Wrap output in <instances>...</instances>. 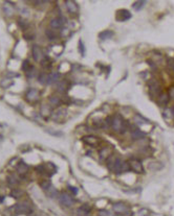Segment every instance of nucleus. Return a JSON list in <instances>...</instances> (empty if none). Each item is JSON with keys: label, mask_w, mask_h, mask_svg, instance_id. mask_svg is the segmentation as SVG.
<instances>
[{"label": "nucleus", "mask_w": 174, "mask_h": 216, "mask_svg": "<svg viewBox=\"0 0 174 216\" xmlns=\"http://www.w3.org/2000/svg\"><path fill=\"white\" fill-rule=\"evenodd\" d=\"M106 165L108 169L112 171V172H114L116 174H121V173L127 172L128 170H130L128 161H124L121 157L113 156V155H111L106 160Z\"/></svg>", "instance_id": "nucleus-1"}, {"label": "nucleus", "mask_w": 174, "mask_h": 216, "mask_svg": "<svg viewBox=\"0 0 174 216\" xmlns=\"http://www.w3.org/2000/svg\"><path fill=\"white\" fill-rule=\"evenodd\" d=\"M129 125H130V124H129L128 122L121 116V115L116 114L112 116L111 126H110V128H111L112 131H114V133L123 135V134L129 128Z\"/></svg>", "instance_id": "nucleus-2"}, {"label": "nucleus", "mask_w": 174, "mask_h": 216, "mask_svg": "<svg viewBox=\"0 0 174 216\" xmlns=\"http://www.w3.org/2000/svg\"><path fill=\"white\" fill-rule=\"evenodd\" d=\"M11 209H13L15 215H32L33 213H34L32 205H30V203L27 201H20V203L16 204V205Z\"/></svg>", "instance_id": "nucleus-3"}, {"label": "nucleus", "mask_w": 174, "mask_h": 216, "mask_svg": "<svg viewBox=\"0 0 174 216\" xmlns=\"http://www.w3.org/2000/svg\"><path fill=\"white\" fill-rule=\"evenodd\" d=\"M148 90L152 98H157V96L162 93V85L157 79H151L148 81Z\"/></svg>", "instance_id": "nucleus-4"}, {"label": "nucleus", "mask_w": 174, "mask_h": 216, "mask_svg": "<svg viewBox=\"0 0 174 216\" xmlns=\"http://www.w3.org/2000/svg\"><path fill=\"white\" fill-rule=\"evenodd\" d=\"M112 210L117 215H132L130 212V208L123 201H117L112 204Z\"/></svg>", "instance_id": "nucleus-5"}, {"label": "nucleus", "mask_w": 174, "mask_h": 216, "mask_svg": "<svg viewBox=\"0 0 174 216\" xmlns=\"http://www.w3.org/2000/svg\"><path fill=\"white\" fill-rule=\"evenodd\" d=\"M82 141L85 143L86 145L90 147H93V148H98L99 146H101L103 143V140L101 139L100 137L95 135H86L84 137H82Z\"/></svg>", "instance_id": "nucleus-6"}, {"label": "nucleus", "mask_w": 174, "mask_h": 216, "mask_svg": "<svg viewBox=\"0 0 174 216\" xmlns=\"http://www.w3.org/2000/svg\"><path fill=\"white\" fill-rule=\"evenodd\" d=\"M50 117H51V119H53L54 121L59 122V123L64 122L65 119H66V117H67L66 109H64V108H60V107L57 108L55 111L51 112Z\"/></svg>", "instance_id": "nucleus-7"}, {"label": "nucleus", "mask_w": 174, "mask_h": 216, "mask_svg": "<svg viewBox=\"0 0 174 216\" xmlns=\"http://www.w3.org/2000/svg\"><path fill=\"white\" fill-rule=\"evenodd\" d=\"M59 201H60L61 205L65 207V208H71L76 203V201L72 198V196L68 194L67 192H62L60 194V197H59Z\"/></svg>", "instance_id": "nucleus-8"}, {"label": "nucleus", "mask_w": 174, "mask_h": 216, "mask_svg": "<svg viewBox=\"0 0 174 216\" xmlns=\"http://www.w3.org/2000/svg\"><path fill=\"white\" fill-rule=\"evenodd\" d=\"M129 167H130V170L134 171L135 173H144V167H143L142 161L138 160L137 158H133L130 159L128 161Z\"/></svg>", "instance_id": "nucleus-9"}, {"label": "nucleus", "mask_w": 174, "mask_h": 216, "mask_svg": "<svg viewBox=\"0 0 174 216\" xmlns=\"http://www.w3.org/2000/svg\"><path fill=\"white\" fill-rule=\"evenodd\" d=\"M65 23H66V19L63 17V16H60L59 18H53L49 21V27L54 30L62 29L64 27Z\"/></svg>", "instance_id": "nucleus-10"}, {"label": "nucleus", "mask_w": 174, "mask_h": 216, "mask_svg": "<svg viewBox=\"0 0 174 216\" xmlns=\"http://www.w3.org/2000/svg\"><path fill=\"white\" fill-rule=\"evenodd\" d=\"M129 128H130V137H131V139H133V140H141L147 136V134H146L145 131H141L140 128H137V125H135V126L129 125Z\"/></svg>", "instance_id": "nucleus-11"}, {"label": "nucleus", "mask_w": 174, "mask_h": 216, "mask_svg": "<svg viewBox=\"0 0 174 216\" xmlns=\"http://www.w3.org/2000/svg\"><path fill=\"white\" fill-rule=\"evenodd\" d=\"M55 88L59 93L66 94V92L69 90V88H70V83L68 81H66V79L59 81L57 84H55Z\"/></svg>", "instance_id": "nucleus-12"}, {"label": "nucleus", "mask_w": 174, "mask_h": 216, "mask_svg": "<svg viewBox=\"0 0 174 216\" xmlns=\"http://www.w3.org/2000/svg\"><path fill=\"white\" fill-rule=\"evenodd\" d=\"M113 154V148H112L110 145H105L102 148L99 150V157H100L101 160H106L109 158L111 155Z\"/></svg>", "instance_id": "nucleus-13"}, {"label": "nucleus", "mask_w": 174, "mask_h": 216, "mask_svg": "<svg viewBox=\"0 0 174 216\" xmlns=\"http://www.w3.org/2000/svg\"><path fill=\"white\" fill-rule=\"evenodd\" d=\"M39 96H40L39 91L37 90V89H35V88L29 89V90L26 91V94H25V97H26L27 101H30V102L38 101Z\"/></svg>", "instance_id": "nucleus-14"}, {"label": "nucleus", "mask_w": 174, "mask_h": 216, "mask_svg": "<svg viewBox=\"0 0 174 216\" xmlns=\"http://www.w3.org/2000/svg\"><path fill=\"white\" fill-rule=\"evenodd\" d=\"M65 6L67 8V12L71 16H76L79 13V8H78L77 3L74 0H66L65 1Z\"/></svg>", "instance_id": "nucleus-15"}, {"label": "nucleus", "mask_w": 174, "mask_h": 216, "mask_svg": "<svg viewBox=\"0 0 174 216\" xmlns=\"http://www.w3.org/2000/svg\"><path fill=\"white\" fill-rule=\"evenodd\" d=\"M15 167H16V171H17V173L19 175H26L30 170V166L27 165V164H25L23 161L18 162L15 165Z\"/></svg>", "instance_id": "nucleus-16"}, {"label": "nucleus", "mask_w": 174, "mask_h": 216, "mask_svg": "<svg viewBox=\"0 0 174 216\" xmlns=\"http://www.w3.org/2000/svg\"><path fill=\"white\" fill-rule=\"evenodd\" d=\"M32 55H33V58H34L36 62L38 63H41V61L43 60L44 58V55H43V50L40 48L39 46L35 45L33 47V50H32Z\"/></svg>", "instance_id": "nucleus-17"}, {"label": "nucleus", "mask_w": 174, "mask_h": 216, "mask_svg": "<svg viewBox=\"0 0 174 216\" xmlns=\"http://www.w3.org/2000/svg\"><path fill=\"white\" fill-rule=\"evenodd\" d=\"M131 13L128 11V9H120V11L117 12V20L121 21V22H124V21H127L131 18Z\"/></svg>", "instance_id": "nucleus-18"}, {"label": "nucleus", "mask_w": 174, "mask_h": 216, "mask_svg": "<svg viewBox=\"0 0 174 216\" xmlns=\"http://www.w3.org/2000/svg\"><path fill=\"white\" fill-rule=\"evenodd\" d=\"M6 184L11 188H16L20 185V180L17 175L12 173V174H9L8 177H6Z\"/></svg>", "instance_id": "nucleus-19"}, {"label": "nucleus", "mask_w": 174, "mask_h": 216, "mask_svg": "<svg viewBox=\"0 0 174 216\" xmlns=\"http://www.w3.org/2000/svg\"><path fill=\"white\" fill-rule=\"evenodd\" d=\"M48 103L51 108H59L61 105H62V97L58 95H50L48 98Z\"/></svg>", "instance_id": "nucleus-20"}, {"label": "nucleus", "mask_w": 174, "mask_h": 216, "mask_svg": "<svg viewBox=\"0 0 174 216\" xmlns=\"http://www.w3.org/2000/svg\"><path fill=\"white\" fill-rule=\"evenodd\" d=\"M157 102H158L159 105H162V107H166L167 105L169 103L170 101V97H169V94L167 92H164V91H162V93L159 94L158 96H157Z\"/></svg>", "instance_id": "nucleus-21"}, {"label": "nucleus", "mask_w": 174, "mask_h": 216, "mask_svg": "<svg viewBox=\"0 0 174 216\" xmlns=\"http://www.w3.org/2000/svg\"><path fill=\"white\" fill-rule=\"evenodd\" d=\"M3 13L4 15L8 18H11L14 16V13H15V8H14V5L9 1H5L3 4Z\"/></svg>", "instance_id": "nucleus-22"}, {"label": "nucleus", "mask_w": 174, "mask_h": 216, "mask_svg": "<svg viewBox=\"0 0 174 216\" xmlns=\"http://www.w3.org/2000/svg\"><path fill=\"white\" fill-rule=\"evenodd\" d=\"M91 213V207L87 204H83L82 206H80L79 208H77L76 214L77 215H89Z\"/></svg>", "instance_id": "nucleus-23"}, {"label": "nucleus", "mask_w": 174, "mask_h": 216, "mask_svg": "<svg viewBox=\"0 0 174 216\" xmlns=\"http://www.w3.org/2000/svg\"><path fill=\"white\" fill-rule=\"evenodd\" d=\"M61 75L57 73V72H53V73H49L47 76V85H55L57 84L59 81H60Z\"/></svg>", "instance_id": "nucleus-24"}, {"label": "nucleus", "mask_w": 174, "mask_h": 216, "mask_svg": "<svg viewBox=\"0 0 174 216\" xmlns=\"http://www.w3.org/2000/svg\"><path fill=\"white\" fill-rule=\"evenodd\" d=\"M11 196L15 199H20L24 196V191L21 189H18L17 187L16 188H12V191H11Z\"/></svg>", "instance_id": "nucleus-25"}, {"label": "nucleus", "mask_w": 174, "mask_h": 216, "mask_svg": "<svg viewBox=\"0 0 174 216\" xmlns=\"http://www.w3.org/2000/svg\"><path fill=\"white\" fill-rule=\"evenodd\" d=\"M45 36L49 41H55V40L58 39V34L54 29H51V28L45 29Z\"/></svg>", "instance_id": "nucleus-26"}, {"label": "nucleus", "mask_w": 174, "mask_h": 216, "mask_svg": "<svg viewBox=\"0 0 174 216\" xmlns=\"http://www.w3.org/2000/svg\"><path fill=\"white\" fill-rule=\"evenodd\" d=\"M50 105H41V109H40V113H41V115L43 117H48L51 115V112H53V110L50 109Z\"/></svg>", "instance_id": "nucleus-27"}, {"label": "nucleus", "mask_w": 174, "mask_h": 216, "mask_svg": "<svg viewBox=\"0 0 174 216\" xmlns=\"http://www.w3.org/2000/svg\"><path fill=\"white\" fill-rule=\"evenodd\" d=\"M147 3V0H136L134 3L132 4V8L135 9V11H141L144 5Z\"/></svg>", "instance_id": "nucleus-28"}, {"label": "nucleus", "mask_w": 174, "mask_h": 216, "mask_svg": "<svg viewBox=\"0 0 174 216\" xmlns=\"http://www.w3.org/2000/svg\"><path fill=\"white\" fill-rule=\"evenodd\" d=\"M148 168L150 169V170H161L162 168H163V164L159 163V162H151V163H149V165H148Z\"/></svg>", "instance_id": "nucleus-29"}, {"label": "nucleus", "mask_w": 174, "mask_h": 216, "mask_svg": "<svg viewBox=\"0 0 174 216\" xmlns=\"http://www.w3.org/2000/svg\"><path fill=\"white\" fill-rule=\"evenodd\" d=\"M112 37H113V32H112L111 30H104V32H102L99 35V38H100L101 40H108Z\"/></svg>", "instance_id": "nucleus-30"}, {"label": "nucleus", "mask_w": 174, "mask_h": 216, "mask_svg": "<svg viewBox=\"0 0 174 216\" xmlns=\"http://www.w3.org/2000/svg\"><path fill=\"white\" fill-rule=\"evenodd\" d=\"M111 118L112 116H108L102 121V128H104V130H109L110 126H111Z\"/></svg>", "instance_id": "nucleus-31"}, {"label": "nucleus", "mask_w": 174, "mask_h": 216, "mask_svg": "<svg viewBox=\"0 0 174 216\" xmlns=\"http://www.w3.org/2000/svg\"><path fill=\"white\" fill-rule=\"evenodd\" d=\"M47 76H48V74L42 72V73H40L38 76H37V81H38L41 85H47Z\"/></svg>", "instance_id": "nucleus-32"}, {"label": "nucleus", "mask_w": 174, "mask_h": 216, "mask_svg": "<svg viewBox=\"0 0 174 216\" xmlns=\"http://www.w3.org/2000/svg\"><path fill=\"white\" fill-rule=\"evenodd\" d=\"M45 192L49 197H51V198L58 196V190L56 189V188H54L53 186H50L47 190H45Z\"/></svg>", "instance_id": "nucleus-33"}, {"label": "nucleus", "mask_w": 174, "mask_h": 216, "mask_svg": "<svg viewBox=\"0 0 174 216\" xmlns=\"http://www.w3.org/2000/svg\"><path fill=\"white\" fill-rule=\"evenodd\" d=\"M40 64L43 66L44 68H47V69H49V68L51 67V64H53V61H51L50 58H48V56H44L43 60L41 61V63H40Z\"/></svg>", "instance_id": "nucleus-34"}, {"label": "nucleus", "mask_w": 174, "mask_h": 216, "mask_svg": "<svg viewBox=\"0 0 174 216\" xmlns=\"http://www.w3.org/2000/svg\"><path fill=\"white\" fill-rule=\"evenodd\" d=\"M50 186H51V183H50V181L49 180H42L41 182H40V187H41L44 191L47 190Z\"/></svg>", "instance_id": "nucleus-35"}, {"label": "nucleus", "mask_w": 174, "mask_h": 216, "mask_svg": "<svg viewBox=\"0 0 174 216\" xmlns=\"http://www.w3.org/2000/svg\"><path fill=\"white\" fill-rule=\"evenodd\" d=\"M12 85H13V81H12L11 78H9V77H6V78H4L3 81H1V87L4 89L11 87Z\"/></svg>", "instance_id": "nucleus-36"}, {"label": "nucleus", "mask_w": 174, "mask_h": 216, "mask_svg": "<svg viewBox=\"0 0 174 216\" xmlns=\"http://www.w3.org/2000/svg\"><path fill=\"white\" fill-rule=\"evenodd\" d=\"M35 170H36V172L37 173H39V174H41V175H46V167H45V165H39V166H37L36 168H35Z\"/></svg>", "instance_id": "nucleus-37"}, {"label": "nucleus", "mask_w": 174, "mask_h": 216, "mask_svg": "<svg viewBox=\"0 0 174 216\" xmlns=\"http://www.w3.org/2000/svg\"><path fill=\"white\" fill-rule=\"evenodd\" d=\"M18 24H19V27L22 30H25L26 28H29V24H27V22L24 19H20V20L18 21Z\"/></svg>", "instance_id": "nucleus-38"}, {"label": "nucleus", "mask_w": 174, "mask_h": 216, "mask_svg": "<svg viewBox=\"0 0 174 216\" xmlns=\"http://www.w3.org/2000/svg\"><path fill=\"white\" fill-rule=\"evenodd\" d=\"M26 74H27L26 76L29 77V78H33V77L36 75V70H35L34 66H30V68L26 71Z\"/></svg>", "instance_id": "nucleus-39"}, {"label": "nucleus", "mask_w": 174, "mask_h": 216, "mask_svg": "<svg viewBox=\"0 0 174 216\" xmlns=\"http://www.w3.org/2000/svg\"><path fill=\"white\" fill-rule=\"evenodd\" d=\"M30 66H32V65L30 64V62H29V61H27V60H25L24 62L22 63V70H23V71H25V72H26L27 70H29L30 68Z\"/></svg>", "instance_id": "nucleus-40"}, {"label": "nucleus", "mask_w": 174, "mask_h": 216, "mask_svg": "<svg viewBox=\"0 0 174 216\" xmlns=\"http://www.w3.org/2000/svg\"><path fill=\"white\" fill-rule=\"evenodd\" d=\"M167 65H168V67L170 68L172 71H174V58H168V61H167Z\"/></svg>", "instance_id": "nucleus-41"}, {"label": "nucleus", "mask_w": 174, "mask_h": 216, "mask_svg": "<svg viewBox=\"0 0 174 216\" xmlns=\"http://www.w3.org/2000/svg\"><path fill=\"white\" fill-rule=\"evenodd\" d=\"M168 94H169V97H170V100H174V86L169 88Z\"/></svg>", "instance_id": "nucleus-42"}, {"label": "nucleus", "mask_w": 174, "mask_h": 216, "mask_svg": "<svg viewBox=\"0 0 174 216\" xmlns=\"http://www.w3.org/2000/svg\"><path fill=\"white\" fill-rule=\"evenodd\" d=\"M24 38H25V40L30 41V40L34 39L35 36H34V34H32V32H26V34H24Z\"/></svg>", "instance_id": "nucleus-43"}, {"label": "nucleus", "mask_w": 174, "mask_h": 216, "mask_svg": "<svg viewBox=\"0 0 174 216\" xmlns=\"http://www.w3.org/2000/svg\"><path fill=\"white\" fill-rule=\"evenodd\" d=\"M79 49H80V51H81L82 55H84V53H85V47H84L83 42H82V41L79 42Z\"/></svg>", "instance_id": "nucleus-44"}, {"label": "nucleus", "mask_w": 174, "mask_h": 216, "mask_svg": "<svg viewBox=\"0 0 174 216\" xmlns=\"http://www.w3.org/2000/svg\"><path fill=\"white\" fill-rule=\"evenodd\" d=\"M68 189L71 191V194L72 195H76V194L78 193V188L76 187H74V186H68Z\"/></svg>", "instance_id": "nucleus-45"}, {"label": "nucleus", "mask_w": 174, "mask_h": 216, "mask_svg": "<svg viewBox=\"0 0 174 216\" xmlns=\"http://www.w3.org/2000/svg\"><path fill=\"white\" fill-rule=\"evenodd\" d=\"M112 213L108 212L106 210H100L99 211V215H111Z\"/></svg>", "instance_id": "nucleus-46"}, {"label": "nucleus", "mask_w": 174, "mask_h": 216, "mask_svg": "<svg viewBox=\"0 0 174 216\" xmlns=\"http://www.w3.org/2000/svg\"><path fill=\"white\" fill-rule=\"evenodd\" d=\"M170 112H171V115H172V117L174 118V105H172V107H171Z\"/></svg>", "instance_id": "nucleus-47"}, {"label": "nucleus", "mask_w": 174, "mask_h": 216, "mask_svg": "<svg viewBox=\"0 0 174 216\" xmlns=\"http://www.w3.org/2000/svg\"><path fill=\"white\" fill-rule=\"evenodd\" d=\"M4 201V195H0V204H2Z\"/></svg>", "instance_id": "nucleus-48"}, {"label": "nucleus", "mask_w": 174, "mask_h": 216, "mask_svg": "<svg viewBox=\"0 0 174 216\" xmlns=\"http://www.w3.org/2000/svg\"><path fill=\"white\" fill-rule=\"evenodd\" d=\"M24 1H26V2H27V1H32V0H24Z\"/></svg>", "instance_id": "nucleus-49"}]
</instances>
